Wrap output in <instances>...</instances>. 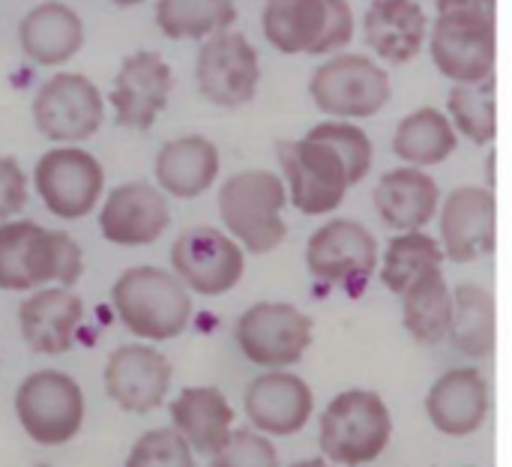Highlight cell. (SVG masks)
Segmentation results:
<instances>
[{"label":"cell","mask_w":512,"mask_h":467,"mask_svg":"<svg viewBox=\"0 0 512 467\" xmlns=\"http://www.w3.org/2000/svg\"><path fill=\"white\" fill-rule=\"evenodd\" d=\"M108 3H114V6H120V9H129V6H138V3H144V0H108Z\"/></svg>","instance_id":"cell-39"},{"label":"cell","mask_w":512,"mask_h":467,"mask_svg":"<svg viewBox=\"0 0 512 467\" xmlns=\"http://www.w3.org/2000/svg\"><path fill=\"white\" fill-rule=\"evenodd\" d=\"M234 339L249 363L288 369L300 363L312 345V318L291 303H255L237 318Z\"/></svg>","instance_id":"cell-11"},{"label":"cell","mask_w":512,"mask_h":467,"mask_svg":"<svg viewBox=\"0 0 512 467\" xmlns=\"http://www.w3.org/2000/svg\"><path fill=\"white\" fill-rule=\"evenodd\" d=\"M15 420L21 432L39 447H63L78 438L84 426V390L60 369L30 372L15 387Z\"/></svg>","instance_id":"cell-6"},{"label":"cell","mask_w":512,"mask_h":467,"mask_svg":"<svg viewBox=\"0 0 512 467\" xmlns=\"http://www.w3.org/2000/svg\"><path fill=\"white\" fill-rule=\"evenodd\" d=\"M393 435V417L378 393L348 390L339 393L321 414L318 444L321 456L333 465L360 467L375 462Z\"/></svg>","instance_id":"cell-4"},{"label":"cell","mask_w":512,"mask_h":467,"mask_svg":"<svg viewBox=\"0 0 512 467\" xmlns=\"http://www.w3.org/2000/svg\"><path fill=\"white\" fill-rule=\"evenodd\" d=\"M219 168H222L219 147L204 135H180L165 141L153 162L156 186L168 198H180V201H192L204 195L216 183Z\"/></svg>","instance_id":"cell-23"},{"label":"cell","mask_w":512,"mask_h":467,"mask_svg":"<svg viewBox=\"0 0 512 467\" xmlns=\"http://www.w3.org/2000/svg\"><path fill=\"white\" fill-rule=\"evenodd\" d=\"M126 467H198L195 465V450L186 444V438L177 429L159 426L144 432L129 456Z\"/></svg>","instance_id":"cell-35"},{"label":"cell","mask_w":512,"mask_h":467,"mask_svg":"<svg viewBox=\"0 0 512 467\" xmlns=\"http://www.w3.org/2000/svg\"><path fill=\"white\" fill-rule=\"evenodd\" d=\"M291 467H333V462H327L324 456H318V459H303V462H294Z\"/></svg>","instance_id":"cell-38"},{"label":"cell","mask_w":512,"mask_h":467,"mask_svg":"<svg viewBox=\"0 0 512 467\" xmlns=\"http://www.w3.org/2000/svg\"><path fill=\"white\" fill-rule=\"evenodd\" d=\"M441 201L438 183L423 168L387 171L375 186V210L396 231H423Z\"/></svg>","instance_id":"cell-27"},{"label":"cell","mask_w":512,"mask_h":467,"mask_svg":"<svg viewBox=\"0 0 512 467\" xmlns=\"http://www.w3.org/2000/svg\"><path fill=\"white\" fill-rule=\"evenodd\" d=\"M33 186L45 210L63 222H78L96 210L105 192L102 162L75 144L45 150L33 168Z\"/></svg>","instance_id":"cell-8"},{"label":"cell","mask_w":512,"mask_h":467,"mask_svg":"<svg viewBox=\"0 0 512 467\" xmlns=\"http://www.w3.org/2000/svg\"><path fill=\"white\" fill-rule=\"evenodd\" d=\"M498 204L495 192L483 186H459L447 195L441 210V249L450 261L468 264L495 252Z\"/></svg>","instance_id":"cell-20"},{"label":"cell","mask_w":512,"mask_h":467,"mask_svg":"<svg viewBox=\"0 0 512 467\" xmlns=\"http://www.w3.org/2000/svg\"><path fill=\"white\" fill-rule=\"evenodd\" d=\"M210 467H279L273 441L255 429H234L228 444L210 456Z\"/></svg>","instance_id":"cell-36"},{"label":"cell","mask_w":512,"mask_h":467,"mask_svg":"<svg viewBox=\"0 0 512 467\" xmlns=\"http://www.w3.org/2000/svg\"><path fill=\"white\" fill-rule=\"evenodd\" d=\"M171 225L168 195L144 180L114 186L99 204V231L111 246L138 249L156 243Z\"/></svg>","instance_id":"cell-17"},{"label":"cell","mask_w":512,"mask_h":467,"mask_svg":"<svg viewBox=\"0 0 512 467\" xmlns=\"http://www.w3.org/2000/svg\"><path fill=\"white\" fill-rule=\"evenodd\" d=\"M306 267L318 282L360 294L378 267V240L354 219H330L309 237Z\"/></svg>","instance_id":"cell-14"},{"label":"cell","mask_w":512,"mask_h":467,"mask_svg":"<svg viewBox=\"0 0 512 467\" xmlns=\"http://www.w3.org/2000/svg\"><path fill=\"white\" fill-rule=\"evenodd\" d=\"M309 96L333 120H363L390 102V75L366 54H336L312 72Z\"/></svg>","instance_id":"cell-9"},{"label":"cell","mask_w":512,"mask_h":467,"mask_svg":"<svg viewBox=\"0 0 512 467\" xmlns=\"http://www.w3.org/2000/svg\"><path fill=\"white\" fill-rule=\"evenodd\" d=\"M453 345L474 360L495 354V297L474 282H465L453 294Z\"/></svg>","instance_id":"cell-30"},{"label":"cell","mask_w":512,"mask_h":467,"mask_svg":"<svg viewBox=\"0 0 512 467\" xmlns=\"http://www.w3.org/2000/svg\"><path fill=\"white\" fill-rule=\"evenodd\" d=\"M306 135L315 138V141H321V144H327V147H333L339 153V159L345 162V171H348V183L351 186L360 183L369 174L372 153L375 150H372L369 135L360 126H354L351 120H324V123L312 126Z\"/></svg>","instance_id":"cell-34"},{"label":"cell","mask_w":512,"mask_h":467,"mask_svg":"<svg viewBox=\"0 0 512 467\" xmlns=\"http://www.w3.org/2000/svg\"><path fill=\"white\" fill-rule=\"evenodd\" d=\"M33 123L54 144H78L99 132L105 102L99 87L81 72L51 75L33 96Z\"/></svg>","instance_id":"cell-13"},{"label":"cell","mask_w":512,"mask_h":467,"mask_svg":"<svg viewBox=\"0 0 512 467\" xmlns=\"http://www.w3.org/2000/svg\"><path fill=\"white\" fill-rule=\"evenodd\" d=\"M81 273L84 252L66 231H51L30 219L0 225V291L72 288Z\"/></svg>","instance_id":"cell-1"},{"label":"cell","mask_w":512,"mask_h":467,"mask_svg":"<svg viewBox=\"0 0 512 467\" xmlns=\"http://www.w3.org/2000/svg\"><path fill=\"white\" fill-rule=\"evenodd\" d=\"M402 315L408 333L423 345H435L444 336H450L453 294L441 270L426 273L402 294Z\"/></svg>","instance_id":"cell-29"},{"label":"cell","mask_w":512,"mask_h":467,"mask_svg":"<svg viewBox=\"0 0 512 467\" xmlns=\"http://www.w3.org/2000/svg\"><path fill=\"white\" fill-rule=\"evenodd\" d=\"M171 381H174V369L168 357L147 342H129L114 348L102 372L108 399L120 411L138 417L165 405Z\"/></svg>","instance_id":"cell-16"},{"label":"cell","mask_w":512,"mask_h":467,"mask_svg":"<svg viewBox=\"0 0 512 467\" xmlns=\"http://www.w3.org/2000/svg\"><path fill=\"white\" fill-rule=\"evenodd\" d=\"M315 408V396L300 375L270 369L249 381L243 393V411L255 432L267 438H291L306 429Z\"/></svg>","instance_id":"cell-19"},{"label":"cell","mask_w":512,"mask_h":467,"mask_svg":"<svg viewBox=\"0 0 512 467\" xmlns=\"http://www.w3.org/2000/svg\"><path fill=\"white\" fill-rule=\"evenodd\" d=\"M18 45L36 66H60L84 45V21L63 0L36 3L18 21Z\"/></svg>","instance_id":"cell-24"},{"label":"cell","mask_w":512,"mask_h":467,"mask_svg":"<svg viewBox=\"0 0 512 467\" xmlns=\"http://www.w3.org/2000/svg\"><path fill=\"white\" fill-rule=\"evenodd\" d=\"M171 429H177L186 444L201 456H216L234 432V408L228 396L216 387H186L171 405Z\"/></svg>","instance_id":"cell-25"},{"label":"cell","mask_w":512,"mask_h":467,"mask_svg":"<svg viewBox=\"0 0 512 467\" xmlns=\"http://www.w3.org/2000/svg\"><path fill=\"white\" fill-rule=\"evenodd\" d=\"M84 321V300L63 285L30 291L18 306V333L33 354L57 357L75 345Z\"/></svg>","instance_id":"cell-21"},{"label":"cell","mask_w":512,"mask_h":467,"mask_svg":"<svg viewBox=\"0 0 512 467\" xmlns=\"http://www.w3.org/2000/svg\"><path fill=\"white\" fill-rule=\"evenodd\" d=\"M450 123L471 141V144H492L498 135V81L495 75L477 84H456L447 99Z\"/></svg>","instance_id":"cell-33"},{"label":"cell","mask_w":512,"mask_h":467,"mask_svg":"<svg viewBox=\"0 0 512 467\" xmlns=\"http://www.w3.org/2000/svg\"><path fill=\"white\" fill-rule=\"evenodd\" d=\"M444 249L438 240H432L423 231H402L390 240L384 261H381V279L393 294H405L417 279H423L432 270H441Z\"/></svg>","instance_id":"cell-32"},{"label":"cell","mask_w":512,"mask_h":467,"mask_svg":"<svg viewBox=\"0 0 512 467\" xmlns=\"http://www.w3.org/2000/svg\"><path fill=\"white\" fill-rule=\"evenodd\" d=\"M276 150L288 183V201L303 216H327L345 201L351 183L345 162L333 147L303 135L297 141H282Z\"/></svg>","instance_id":"cell-10"},{"label":"cell","mask_w":512,"mask_h":467,"mask_svg":"<svg viewBox=\"0 0 512 467\" xmlns=\"http://www.w3.org/2000/svg\"><path fill=\"white\" fill-rule=\"evenodd\" d=\"M195 81L201 96L216 108H240L252 102L261 81L255 45L237 30L213 33L210 39H204L198 51Z\"/></svg>","instance_id":"cell-15"},{"label":"cell","mask_w":512,"mask_h":467,"mask_svg":"<svg viewBox=\"0 0 512 467\" xmlns=\"http://www.w3.org/2000/svg\"><path fill=\"white\" fill-rule=\"evenodd\" d=\"M156 27L168 39H210L231 30L234 0H156Z\"/></svg>","instance_id":"cell-31"},{"label":"cell","mask_w":512,"mask_h":467,"mask_svg":"<svg viewBox=\"0 0 512 467\" xmlns=\"http://www.w3.org/2000/svg\"><path fill=\"white\" fill-rule=\"evenodd\" d=\"M111 306L117 321L141 342H171L192 321L189 288L156 264L123 270L111 285Z\"/></svg>","instance_id":"cell-2"},{"label":"cell","mask_w":512,"mask_h":467,"mask_svg":"<svg viewBox=\"0 0 512 467\" xmlns=\"http://www.w3.org/2000/svg\"><path fill=\"white\" fill-rule=\"evenodd\" d=\"M426 414L447 438H468L480 432L489 417V384L477 369H450L441 375L429 396Z\"/></svg>","instance_id":"cell-22"},{"label":"cell","mask_w":512,"mask_h":467,"mask_svg":"<svg viewBox=\"0 0 512 467\" xmlns=\"http://www.w3.org/2000/svg\"><path fill=\"white\" fill-rule=\"evenodd\" d=\"M27 204V177L12 156H0V225L18 216Z\"/></svg>","instance_id":"cell-37"},{"label":"cell","mask_w":512,"mask_h":467,"mask_svg":"<svg viewBox=\"0 0 512 467\" xmlns=\"http://www.w3.org/2000/svg\"><path fill=\"white\" fill-rule=\"evenodd\" d=\"M429 51L438 72L456 84H477L495 75V12L438 9V18L429 30Z\"/></svg>","instance_id":"cell-7"},{"label":"cell","mask_w":512,"mask_h":467,"mask_svg":"<svg viewBox=\"0 0 512 467\" xmlns=\"http://www.w3.org/2000/svg\"><path fill=\"white\" fill-rule=\"evenodd\" d=\"M261 30L282 54L324 57L354 39V15L348 0H267Z\"/></svg>","instance_id":"cell-5"},{"label":"cell","mask_w":512,"mask_h":467,"mask_svg":"<svg viewBox=\"0 0 512 467\" xmlns=\"http://www.w3.org/2000/svg\"><path fill=\"white\" fill-rule=\"evenodd\" d=\"M453 150H456V126L438 108H417L408 117H402V123L396 126L393 153L414 168L441 165L444 159H450Z\"/></svg>","instance_id":"cell-28"},{"label":"cell","mask_w":512,"mask_h":467,"mask_svg":"<svg viewBox=\"0 0 512 467\" xmlns=\"http://www.w3.org/2000/svg\"><path fill=\"white\" fill-rule=\"evenodd\" d=\"M216 204L225 231L243 246V252L267 255L288 237V225L282 219L288 189L285 180L273 171L246 168L231 174L219 186Z\"/></svg>","instance_id":"cell-3"},{"label":"cell","mask_w":512,"mask_h":467,"mask_svg":"<svg viewBox=\"0 0 512 467\" xmlns=\"http://www.w3.org/2000/svg\"><path fill=\"white\" fill-rule=\"evenodd\" d=\"M171 273L189 288V294L222 297L240 285L246 273V252L228 231L198 225L174 240Z\"/></svg>","instance_id":"cell-12"},{"label":"cell","mask_w":512,"mask_h":467,"mask_svg":"<svg viewBox=\"0 0 512 467\" xmlns=\"http://www.w3.org/2000/svg\"><path fill=\"white\" fill-rule=\"evenodd\" d=\"M171 87H174V72L159 51L129 54L120 63L108 96L117 126L147 132L156 123V117L165 111Z\"/></svg>","instance_id":"cell-18"},{"label":"cell","mask_w":512,"mask_h":467,"mask_svg":"<svg viewBox=\"0 0 512 467\" xmlns=\"http://www.w3.org/2000/svg\"><path fill=\"white\" fill-rule=\"evenodd\" d=\"M366 42L387 63H408L429 36L426 12L417 0H375L363 18Z\"/></svg>","instance_id":"cell-26"}]
</instances>
